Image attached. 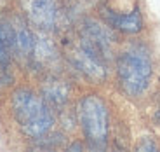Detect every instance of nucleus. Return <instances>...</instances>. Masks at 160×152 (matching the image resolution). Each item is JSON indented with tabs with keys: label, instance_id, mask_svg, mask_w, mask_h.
Here are the masks:
<instances>
[{
	"label": "nucleus",
	"instance_id": "f257e3e1",
	"mask_svg": "<svg viewBox=\"0 0 160 152\" xmlns=\"http://www.w3.org/2000/svg\"><path fill=\"white\" fill-rule=\"evenodd\" d=\"M12 112L21 131L30 138L45 136L54 124L45 100L30 89H18L12 95Z\"/></svg>",
	"mask_w": 160,
	"mask_h": 152
},
{
	"label": "nucleus",
	"instance_id": "f03ea898",
	"mask_svg": "<svg viewBox=\"0 0 160 152\" xmlns=\"http://www.w3.org/2000/svg\"><path fill=\"white\" fill-rule=\"evenodd\" d=\"M152 60L143 47H131L117 60V77L125 95L138 98L150 86L152 80Z\"/></svg>",
	"mask_w": 160,
	"mask_h": 152
},
{
	"label": "nucleus",
	"instance_id": "7ed1b4c3",
	"mask_svg": "<svg viewBox=\"0 0 160 152\" xmlns=\"http://www.w3.org/2000/svg\"><path fill=\"white\" fill-rule=\"evenodd\" d=\"M78 121L89 147H106V142H108V108L99 96L87 95L80 100Z\"/></svg>",
	"mask_w": 160,
	"mask_h": 152
},
{
	"label": "nucleus",
	"instance_id": "20e7f679",
	"mask_svg": "<svg viewBox=\"0 0 160 152\" xmlns=\"http://www.w3.org/2000/svg\"><path fill=\"white\" fill-rule=\"evenodd\" d=\"M72 61L80 72L87 75L92 80H101L106 75V68H104V60L96 54L91 47H87L85 44L80 42V46H77L72 51Z\"/></svg>",
	"mask_w": 160,
	"mask_h": 152
},
{
	"label": "nucleus",
	"instance_id": "39448f33",
	"mask_svg": "<svg viewBox=\"0 0 160 152\" xmlns=\"http://www.w3.org/2000/svg\"><path fill=\"white\" fill-rule=\"evenodd\" d=\"M28 19L40 30H52L58 19L56 0H24Z\"/></svg>",
	"mask_w": 160,
	"mask_h": 152
},
{
	"label": "nucleus",
	"instance_id": "423d86ee",
	"mask_svg": "<svg viewBox=\"0 0 160 152\" xmlns=\"http://www.w3.org/2000/svg\"><path fill=\"white\" fill-rule=\"evenodd\" d=\"M103 16L108 21V24H112L113 28L120 30L124 33H138L143 28V18L138 7H134L132 11L127 12H117L110 7L103 9Z\"/></svg>",
	"mask_w": 160,
	"mask_h": 152
},
{
	"label": "nucleus",
	"instance_id": "0eeeda50",
	"mask_svg": "<svg viewBox=\"0 0 160 152\" xmlns=\"http://www.w3.org/2000/svg\"><path fill=\"white\" fill-rule=\"evenodd\" d=\"M14 26V51L23 58L33 56V49H35V35L26 24H12Z\"/></svg>",
	"mask_w": 160,
	"mask_h": 152
},
{
	"label": "nucleus",
	"instance_id": "6e6552de",
	"mask_svg": "<svg viewBox=\"0 0 160 152\" xmlns=\"http://www.w3.org/2000/svg\"><path fill=\"white\" fill-rule=\"evenodd\" d=\"M44 100L52 105H63L68 100V89L63 82H49L44 86Z\"/></svg>",
	"mask_w": 160,
	"mask_h": 152
},
{
	"label": "nucleus",
	"instance_id": "1a4fd4ad",
	"mask_svg": "<svg viewBox=\"0 0 160 152\" xmlns=\"http://www.w3.org/2000/svg\"><path fill=\"white\" fill-rule=\"evenodd\" d=\"M157 149V145L155 144H150V142H146V144H141V145H138V150H155Z\"/></svg>",
	"mask_w": 160,
	"mask_h": 152
},
{
	"label": "nucleus",
	"instance_id": "9d476101",
	"mask_svg": "<svg viewBox=\"0 0 160 152\" xmlns=\"http://www.w3.org/2000/svg\"><path fill=\"white\" fill-rule=\"evenodd\" d=\"M158 119H160V112H158Z\"/></svg>",
	"mask_w": 160,
	"mask_h": 152
}]
</instances>
